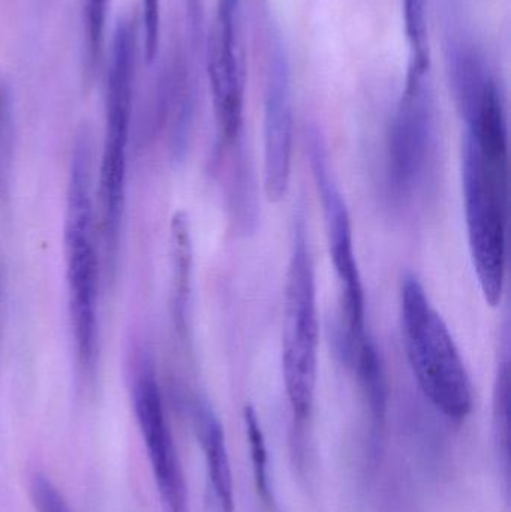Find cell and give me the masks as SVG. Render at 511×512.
<instances>
[{"mask_svg": "<svg viewBox=\"0 0 511 512\" xmlns=\"http://www.w3.org/2000/svg\"><path fill=\"white\" fill-rule=\"evenodd\" d=\"M138 29L134 18L120 17L111 41L105 83V135L96 182L98 230L105 274L114 276L120 248V227L125 207L126 167L131 134L132 93Z\"/></svg>", "mask_w": 511, "mask_h": 512, "instance_id": "cell-2", "label": "cell"}, {"mask_svg": "<svg viewBox=\"0 0 511 512\" xmlns=\"http://www.w3.org/2000/svg\"><path fill=\"white\" fill-rule=\"evenodd\" d=\"M98 236L95 144L89 126H83L75 137L69 167L65 254L72 336L78 363L86 373L93 372L98 355Z\"/></svg>", "mask_w": 511, "mask_h": 512, "instance_id": "cell-1", "label": "cell"}, {"mask_svg": "<svg viewBox=\"0 0 511 512\" xmlns=\"http://www.w3.org/2000/svg\"><path fill=\"white\" fill-rule=\"evenodd\" d=\"M108 0H86L84 5V27H86L87 59L95 66L104 44L107 23Z\"/></svg>", "mask_w": 511, "mask_h": 512, "instance_id": "cell-16", "label": "cell"}, {"mask_svg": "<svg viewBox=\"0 0 511 512\" xmlns=\"http://www.w3.org/2000/svg\"><path fill=\"white\" fill-rule=\"evenodd\" d=\"M495 435L498 453L504 468L509 469L510 457V372L509 360H504L498 370L494 402Z\"/></svg>", "mask_w": 511, "mask_h": 512, "instance_id": "cell-15", "label": "cell"}, {"mask_svg": "<svg viewBox=\"0 0 511 512\" xmlns=\"http://www.w3.org/2000/svg\"><path fill=\"white\" fill-rule=\"evenodd\" d=\"M191 415L206 459L210 512H234L233 474L221 421L210 403L201 397L192 402Z\"/></svg>", "mask_w": 511, "mask_h": 512, "instance_id": "cell-11", "label": "cell"}, {"mask_svg": "<svg viewBox=\"0 0 511 512\" xmlns=\"http://www.w3.org/2000/svg\"><path fill=\"white\" fill-rule=\"evenodd\" d=\"M131 394L135 417L155 475L162 512H189L185 474L168 426L155 369L147 358L138 361L135 367Z\"/></svg>", "mask_w": 511, "mask_h": 512, "instance_id": "cell-8", "label": "cell"}, {"mask_svg": "<svg viewBox=\"0 0 511 512\" xmlns=\"http://www.w3.org/2000/svg\"><path fill=\"white\" fill-rule=\"evenodd\" d=\"M405 346L420 390L449 420L464 421L473 409V387L452 333L416 276L402 280Z\"/></svg>", "mask_w": 511, "mask_h": 512, "instance_id": "cell-3", "label": "cell"}, {"mask_svg": "<svg viewBox=\"0 0 511 512\" xmlns=\"http://www.w3.org/2000/svg\"><path fill=\"white\" fill-rule=\"evenodd\" d=\"M192 240L189 219L185 213L174 215L171 222V265H173V283H171V315L174 327L180 336L188 333L189 301L192 286Z\"/></svg>", "mask_w": 511, "mask_h": 512, "instance_id": "cell-12", "label": "cell"}, {"mask_svg": "<svg viewBox=\"0 0 511 512\" xmlns=\"http://www.w3.org/2000/svg\"><path fill=\"white\" fill-rule=\"evenodd\" d=\"M246 436L249 441V451H251L252 469H254L255 486L261 499L266 504H273V490L270 489L269 475V453H267L266 438H264L263 429L258 421L257 412L251 405H246L245 412Z\"/></svg>", "mask_w": 511, "mask_h": 512, "instance_id": "cell-14", "label": "cell"}, {"mask_svg": "<svg viewBox=\"0 0 511 512\" xmlns=\"http://www.w3.org/2000/svg\"><path fill=\"white\" fill-rule=\"evenodd\" d=\"M317 294L305 218L297 215L288 264L282 334V373L297 423H305L314 406L318 370Z\"/></svg>", "mask_w": 511, "mask_h": 512, "instance_id": "cell-5", "label": "cell"}, {"mask_svg": "<svg viewBox=\"0 0 511 512\" xmlns=\"http://www.w3.org/2000/svg\"><path fill=\"white\" fill-rule=\"evenodd\" d=\"M462 186L468 243L480 289L489 306H498L506 279L509 161L483 155L465 135Z\"/></svg>", "mask_w": 511, "mask_h": 512, "instance_id": "cell-4", "label": "cell"}, {"mask_svg": "<svg viewBox=\"0 0 511 512\" xmlns=\"http://www.w3.org/2000/svg\"><path fill=\"white\" fill-rule=\"evenodd\" d=\"M206 60L219 144L221 149H231L240 144L245 110L242 0H218L207 38Z\"/></svg>", "mask_w": 511, "mask_h": 512, "instance_id": "cell-7", "label": "cell"}, {"mask_svg": "<svg viewBox=\"0 0 511 512\" xmlns=\"http://www.w3.org/2000/svg\"><path fill=\"white\" fill-rule=\"evenodd\" d=\"M404 24L410 47L407 74H431L428 0H404Z\"/></svg>", "mask_w": 511, "mask_h": 512, "instance_id": "cell-13", "label": "cell"}, {"mask_svg": "<svg viewBox=\"0 0 511 512\" xmlns=\"http://www.w3.org/2000/svg\"><path fill=\"white\" fill-rule=\"evenodd\" d=\"M306 152L311 164L312 176L317 185L323 206L327 243L336 276L342 288V334L339 337L341 354L348 364L359 354L363 346L372 342L366 333V300L356 252H354L353 227L350 212L336 185L329 168L323 137L315 126L306 129Z\"/></svg>", "mask_w": 511, "mask_h": 512, "instance_id": "cell-6", "label": "cell"}, {"mask_svg": "<svg viewBox=\"0 0 511 512\" xmlns=\"http://www.w3.org/2000/svg\"><path fill=\"white\" fill-rule=\"evenodd\" d=\"M290 81L287 54L281 39L273 36L264 95V189L273 203L285 197L290 185L294 129Z\"/></svg>", "mask_w": 511, "mask_h": 512, "instance_id": "cell-10", "label": "cell"}, {"mask_svg": "<svg viewBox=\"0 0 511 512\" xmlns=\"http://www.w3.org/2000/svg\"><path fill=\"white\" fill-rule=\"evenodd\" d=\"M143 6V50L144 59L152 65L158 56L159 29H161V3L159 0H141Z\"/></svg>", "mask_w": 511, "mask_h": 512, "instance_id": "cell-17", "label": "cell"}, {"mask_svg": "<svg viewBox=\"0 0 511 512\" xmlns=\"http://www.w3.org/2000/svg\"><path fill=\"white\" fill-rule=\"evenodd\" d=\"M33 504L38 512H71L65 498L44 475L36 474L32 480Z\"/></svg>", "mask_w": 511, "mask_h": 512, "instance_id": "cell-19", "label": "cell"}, {"mask_svg": "<svg viewBox=\"0 0 511 512\" xmlns=\"http://www.w3.org/2000/svg\"><path fill=\"white\" fill-rule=\"evenodd\" d=\"M434 93L428 75H408L389 138V182L404 197L422 182L434 146Z\"/></svg>", "mask_w": 511, "mask_h": 512, "instance_id": "cell-9", "label": "cell"}, {"mask_svg": "<svg viewBox=\"0 0 511 512\" xmlns=\"http://www.w3.org/2000/svg\"><path fill=\"white\" fill-rule=\"evenodd\" d=\"M12 111L8 87L0 80V185L11 161Z\"/></svg>", "mask_w": 511, "mask_h": 512, "instance_id": "cell-18", "label": "cell"}]
</instances>
